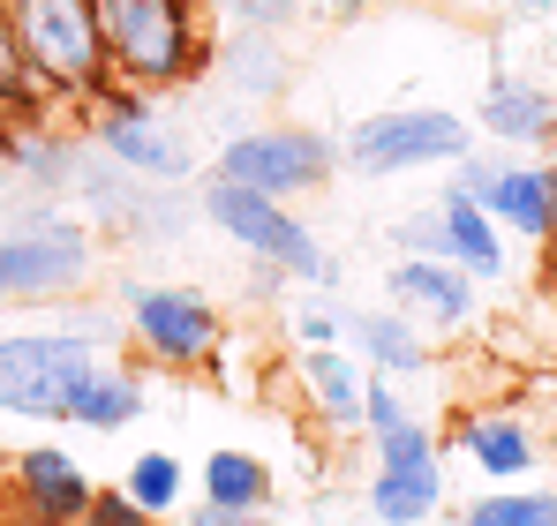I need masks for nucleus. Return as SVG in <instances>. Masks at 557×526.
I'll use <instances>...</instances> for the list:
<instances>
[{"label": "nucleus", "mask_w": 557, "mask_h": 526, "mask_svg": "<svg viewBox=\"0 0 557 526\" xmlns=\"http://www.w3.org/2000/svg\"><path fill=\"white\" fill-rule=\"evenodd\" d=\"M91 376V339H8L0 347V406L8 414H76V391Z\"/></svg>", "instance_id": "obj_1"}, {"label": "nucleus", "mask_w": 557, "mask_h": 526, "mask_svg": "<svg viewBox=\"0 0 557 526\" xmlns=\"http://www.w3.org/2000/svg\"><path fill=\"white\" fill-rule=\"evenodd\" d=\"M8 23L30 53L38 76L53 84H98L106 38H98V8L91 0H8Z\"/></svg>", "instance_id": "obj_2"}, {"label": "nucleus", "mask_w": 557, "mask_h": 526, "mask_svg": "<svg viewBox=\"0 0 557 526\" xmlns=\"http://www.w3.org/2000/svg\"><path fill=\"white\" fill-rule=\"evenodd\" d=\"M106 53L136 76V84H166L188 68V23L182 0H91Z\"/></svg>", "instance_id": "obj_3"}, {"label": "nucleus", "mask_w": 557, "mask_h": 526, "mask_svg": "<svg viewBox=\"0 0 557 526\" xmlns=\"http://www.w3.org/2000/svg\"><path fill=\"white\" fill-rule=\"evenodd\" d=\"M203 211L234 234V241H249L257 256H272V263H286L294 278H324V256H317V241L301 234V218H286L278 211V196H264V188H242V180H211L203 188Z\"/></svg>", "instance_id": "obj_4"}, {"label": "nucleus", "mask_w": 557, "mask_h": 526, "mask_svg": "<svg viewBox=\"0 0 557 526\" xmlns=\"http://www.w3.org/2000/svg\"><path fill=\"white\" fill-rule=\"evenodd\" d=\"M467 128L453 113L422 105V113H376L355 128V166L362 174H407V166H437V159H460Z\"/></svg>", "instance_id": "obj_5"}, {"label": "nucleus", "mask_w": 557, "mask_h": 526, "mask_svg": "<svg viewBox=\"0 0 557 526\" xmlns=\"http://www.w3.org/2000/svg\"><path fill=\"white\" fill-rule=\"evenodd\" d=\"M219 174L242 188H264V196H286V188H317L332 174V151L301 128H264V136H234Z\"/></svg>", "instance_id": "obj_6"}, {"label": "nucleus", "mask_w": 557, "mask_h": 526, "mask_svg": "<svg viewBox=\"0 0 557 526\" xmlns=\"http://www.w3.org/2000/svg\"><path fill=\"white\" fill-rule=\"evenodd\" d=\"M84 263H91V241H84L76 226L15 234V241H0V293H46V286H69Z\"/></svg>", "instance_id": "obj_7"}, {"label": "nucleus", "mask_w": 557, "mask_h": 526, "mask_svg": "<svg viewBox=\"0 0 557 526\" xmlns=\"http://www.w3.org/2000/svg\"><path fill=\"white\" fill-rule=\"evenodd\" d=\"M136 339L159 361H203L219 339V316L196 293H136Z\"/></svg>", "instance_id": "obj_8"}, {"label": "nucleus", "mask_w": 557, "mask_h": 526, "mask_svg": "<svg viewBox=\"0 0 557 526\" xmlns=\"http://www.w3.org/2000/svg\"><path fill=\"white\" fill-rule=\"evenodd\" d=\"M23 512L38 526H76L91 512V481L76 474V459L69 451H53V443H38V451H23Z\"/></svg>", "instance_id": "obj_9"}, {"label": "nucleus", "mask_w": 557, "mask_h": 526, "mask_svg": "<svg viewBox=\"0 0 557 526\" xmlns=\"http://www.w3.org/2000/svg\"><path fill=\"white\" fill-rule=\"evenodd\" d=\"M430 249H453L460 256V271H474V278H497V234H490V211L474 203V196H453L437 218H430Z\"/></svg>", "instance_id": "obj_10"}, {"label": "nucleus", "mask_w": 557, "mask_h": 526, "mask_svg": "<svg viewBox=\"0 0 557 526\" xmlns=\"http://www.w3.org/2000/svg\"><path fill=\"white\" fill-rule=\"evenodd\" d=\"M482 211L505 218V226H520V234H550V226H557V180L535 174V166H512V174L490 180Z\"/></svg>", "instance_id": "obj_11"}, {"label": "nucleus", "mask_w": 557, "mask_h": 526, "mask_svg": "<svg viewBox=\"0 0 557 526\" xmlns=\"http://www.w3.org/2000/svg\"><path fill=\"white\" fill-rule=\"evenodd\" d=\"M392 293H399L407 309L437 316V324H460L467 301H474V278L453 271V263H399V271H392Z\"/></svg>", "instance_id": "obj_12"}, {"label": "nucleus", "mask_w": 557, "mask_h": 526, "mask_svg": "<svg viewBox=\"0 0 557 526\" xmlns=\"http://www.w3.org/2000/svg\"><path fill=\"white\" fill-rule=\"evenodd\" d=\"M482 128H497L505 143H543L557 128V113H550V98L535 84H497L490 98H482Z\"/></svg>", "instance_id": "obj_13"}, {"label": "nucleus", "mask_w": 557, "mask_h": 526, "mask_svg": "<svg viewBox=\"0 0 557 526\" xmlns=\"http://www.w3.org/2000/svg\"><path fill=\"white\" fill-rule=\"evenodd\" d=\"M106 151H113V159H128V166H144V174H182V166H188L182 143H166V136L144 121V105H136V98L106 121Z\"/></svg>", "instance_id": "obj_14"}, {"label": "nucleus", "mask_w": 557, "mask_h": 526, "mask_svg": "<svg viewBox=\"0 0 557 526\" xmlns=\"http://www.w3.org/2000/svg\"><path fill=\"white\" fill-rule=\"evenodd\" d=\"M309 391H317V406L332 414V422H362V406H370V384L355 376V361H339V353H309Z\"/></svg>", "instance_id": "obj_15"}, {"label": "nucleus", "mask_w": 557, "mask_h": 526, "mask_svg": "<svg viewBox=\"0 0 557 526\" xmlns=\"http://www.w3.org/2000/svg\"><path fill=\"white\" fill-rule=\"evenodd\" d=\"M264 466L249 459V451H219L211 466H203V497H211V512H249V504H264Z\"/></svg>", "instance_id": "obj_16"}, {"label": "nucleus", "mask_w": 557, "mask_h": 526, "mask_svg": "<svg viewBox=\"0 0 557 526\" xmlns=\"http://www.w3.org/2000/svg\"><path fill=\"white\" fill-rule=\"evenodd\" d=\"M437 489H445L437 466H422V474H376L370 504H376V519H384V526H414V519H430Z\"/></svg>", "instance_id": "obj_17"}, {"label": "nucleus", "mask_w": 557, "mask_h": 526, "mask_svg": "<svg viewBox=\"0 0 557 526\" xmlns=\"http://www.w3.org/2000/svg\"><path fill=\"white\" fill-rule=\"evenodd\" d=\"M136 414H144V391H136L128 376H106V368H98L91 384L76 391V414H69V422H91V429H121V422H136Z\"/></svg>", "instance_id": "obj_18"}, {"label": "nucleus", "mask_w": 557, "mask_h": 526, "mask_svg": "<svg viewBox=\"0 0 557 526\" xmlns=\"http://www.w3.org/2000/svg\"><path fill=\"white\" fill-rule=\"evenodd\" d=\"M460 437H467V451H474V466H490V474H520V466H535V451H528V429H520V422H467Z\"/></svg>", "instance_id": "obj_19"}, {"label": "nucleus", "mask_w": 557, "mask_h": 526, "mask_svg": "<svg viewBox=\"0 0 557 526\" xmlns=\"http://www.w3.org/2000/svg\"><path fill=\"white\" fill-rule=\"evenodd\" d=\"M355 339H362L384 368H422V339H414L399 316H355Z\"/></svg>", "instance_id": "obj_20"}, {"label": "nucleus", "mask_w": 557, "mask_h": 526, "mask_svg": "<svg viewBox=\"0 0 557 526\" xmlns=\"http://www.w3.org/2000/svg\"><path fill=\"white\" fill-rule=\"evenodd\" d=\"M128 497H136L144 512H174V497H182V466H174L166 451H144V459L128 466Z\"/></svg>", "instance_id": "obj_21"}, {"label": "nucleus", "mask_w": 557, "mask_h": 526, "mask_svg": "<svg viewBox=\"0 0 557 526\" xmlns=\"http://www.w3.org/2000/svg\"><path fill=\"white\" fill-rule=\"evenodd\" d=\"M467 526H557V497H490L467 512Z\"/></svg>", "instance_id": "obj_22"}, {"label": "nucleus", "mask_w": 557, "mask_h": 526, "mask_svg": "<svg viewBox=\"0 0 557 526\" xmlns=\"http://www.w3.org/2000/svg\"><path fill=\"white\" fill-rule=\"evenodd\" d=\"M23 84H30V53H23L15 23L0 15V98H23Z\"/></svg>", "instance_id": "obj_23"}, {"label": "nucleus", "mask_w": 557, "mask_h": 526, "mask_svg": "<svg viewBox=\"0 0 557 526\" xmlns=\"http://www.w3.org/2000/svg\"><path fill=\"white\" fill-rule=\"evenodd\" d=\"M144 519H151V512H144L136 497H91V512L76 526H144Z\"/></svg>", "instance_id": "obj_24"}, {"label": "nucleus", "mask_w": 557, "mask_h": 526, "mask_svg": "<svg viewBox=\"0 0 557 526\" xmlns=\"http://www.w3.org/2000/svg\"><path fill=\"white\" fill-rule=\"evenodd\" d=\"M490 180H497L490 166H460V196H474V203H482V196H490Z\"/></svg>", "instance_id": "obj_25"}, {"label": "nucleus", "mask_w": 557, "mask_h": 526, "mask_svg": "<svg viewBox=\"0 0 557 526\" xmlns=\"http://www.w3.org/2000/svg\"><path fill=\"white\" fill-rule=\"evenodd\" d=\"M196 526H278V519H242V512H203Z\"/></svg>", "instance_id": "obj_26"}, {"label": "nucleus", "mask_w": 557, "mask_h": 526, "mask_svg": "<svg viewBox=\"0 0 557 526\" xmlns=\"http://www.w3.org/2000/svg\"><path fill=\"white\" fill-rule=\"evenodd\" d=\"M520 8H543V0H520Z\"/></svg>", "instance_id": "obj_27"}, {"label": "nucleus", "mask_w": 557, "mask_h": 526, "mask_svg": "<svg viewBox=\"0 0 557 526\" xmlns=\"http://www.w3.org/2000/svg\"><path fill=\"white\" fill-rule=\"evenodd\" d=\"M550 180H557V166H550Z\"/></svg>", "instance_id": "obj_28"}]
</instances>
